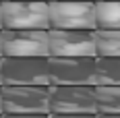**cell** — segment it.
Returning <instances> with one entry per match:
<instances>
[{
	"instance_id": "cell-3",
	"label": "cell",
	"mask_w": 120,
	"mask_h": 118,
	"mask_svg": "<svg viewBox=\"0 0 120 118\" xmlns=\"http://www.w3.org/2000/svg\"><path fill=\"white\" fill-rule=\"evenodd\" d=\"M2 85H50L46 56H2Z\"/></svg>"
},
{
	"instance_id": "cell-8",
	"label": "cell",
	"mask_w": 120,
	"mask_h": 118,
	"mask_svg": "<svg viewBox=\"0 0 120 118\" xmlns=\"http://www.w3.org/2000/svg\"><path fill=\"white\" fill-rule=\"evenodd\" d=\"M50 56H93L95 35L89 29H50Z\"/></svg>"
},
{
	"instance_id": "cell-13",
	"label": "cell",
	"mask_w": 120,
	"mask_h": 118,
	"mask_svg": "<svg viewBox=\"0 0 120 118\" xmlns=\"http://www.w3.org/2000/svg\"><path fill=\"white\" fill-rule=\"evenodd\" d=\"M50 118H97V114H50Z\"/></svg>"
},
{
	"instance_id": "cell-14",
	"label": "cell",
	"mask_w": 120,
	"mask_h": 118,
	"mask_svg": "<svg viewBox=\"0 0 120 118\" xmlns=\"http://www.w3.org/2000/svg\"><path fill=\"white\" fill-rule=\"evenodd\" d=\"M2 118H50V114H2Z\"/></svg>"
},
{
	"instance_id": "cell-10",
	"label": "cell",
	"mask_w": 120,
	"mask_h": 118,
	"mask_svg": "<svg viewBox=\"0 0 120 118\" xmlns=\"http://www.w3.org/2000/svg\"><path fill=\"white\" fill-rule=\"evenodd\" d=\"M97 29H120V0H95Z\"/></svg>"
},
{
	"instance_id": "cell-11",
	"label": "cell",
	"mask_w": 120,
	"mask_h": 118,
	"mask_svg": "<svg viewBox=\"0 0 120 118\" xmlns=\"http://www.w3.org/2000/svg\"><path fill=\"white\" fill-rule=\"evenodd\" d=\"M97 114H120V85H95Z\"/></svg>"
},
{
	"instance_id": "cell-20",
	"label": "cell",
	"mask_w": 120,
	"mask_h": 118,
	"mask_svg": "<svg viewBox=\"0 0 120 118\" xmlns=\"http://www.w3.org/2000/svg\"><path fill=\"white\" fill-rule=\"evenodd\" d=\"M0 118H2V114H0Z\"/></svg>"
},
{
	"instance_id": "cell-2",
	"label": "cell",
	"mask_w": 120,
	"mask_h": 118,
	"mask_svg": "<svg viewBox=\"0 0 120 118\" xmlns=\"http://www.w3.org/2000/svg\"><path fill=\"white\" fill-rule=\"evenodd\" d=\"M2 29H50V0H2Z\"/></svg>"
},
{
	"instance_id": "cell-6",
	"label": "cell",
	"mask_w": 120,
	"mask_h": 118,
	"mask_svg": "<svg viewBox=\"0 0 120 118\" xmlns=\"http://www.w3.org/2000/svg\"><path fill=\"white\" fill-rule=\"evenodd\" d=\"M50 85H95L93 56H50Z\"/></svg>"
},
{
	"instance_id": "cell-17",
	"label": "cell",
	"mask_w": 120,
	"mask_h": 118,
	"mask_svg": "<svg viewBox=\"0 0 120 118\" xmlns=\"http://www.w3.org/2000/svg\"><path fill=\"white\" fill-rule=\"evenodd\" d=\"M0 29H2V0H0Z\"/></svg>"
},
{
	"instance_id": "cell-19",
	"label": "cell",
	"mask_w": 120,
	"mask_h": 118,
	"mask_svg": "<svg viewBox=\"0 0 120 118\" xmlns=\"http://www.w3.org/2000/svg\"><path fill=\"white\" fill-rule=\"evenodd\" d=\"M0 114H2V95H0Z\"/></svg>"
},
{
	"instance_id": "cell-16",
	"label": "cell",
	"mask_w": 120,
	"mask_h": 118,
	"mask_svg": "<svg viewBox=\"0 0 120 118\" xmlns=\"http://www.w3.org/2000/svg\"><path fill=\"white\" fill-rule=\"evenodd\" d=\"M0 58H2V29H0Z\"/></svg>"
},
{
	"instance_id": "cell-5",
	"label": "cell",
	"mask_w": 120,
	"mask_h": 118,
	"mask_svg": "<svg viewBox=\"0 0 120 118\" xmlns=\"http://www.w3.org/2000/svg\"><path fill=\"white\" fill-rule=\"evenodd\" d=\"M50 114H97L95 85H50Z\"/></svg>"
},
{
	"instance_id": "cell-18",
	"label": "cell",
	"mask_w": 120,
	"mask_h": 118,
	"mask_svg": "<svg viewBox=\"0 0 120 118\" xmlns=\"http://www.w3.org/2000/svg\"><path fill=\"white\" fill-rule=\"evenodd\" d=\"M0 85H2V58H0Z\"/></svg>"
},
{
	"instance_id": "cell-12",
	"label": "cell",
	"mask_w": 120,
	"mask_h": 118,
	"mask_svg": "<svg viewBox=\"0 0 120 118\" xmlns=\"http://www.w3.org/2000/svg\"><path fill=\"white\" fill-rule=\"evenodd\" d=\"M97 56H120V29H95Z\"/></svg>"
},
{
	"instance_id": "cell-1",
	"label": "cell",
	"mask_w": 120,
	"mask_h": 118,
	"mask_svg": "<svg viewBox=\"0 0 120 118\" xmlns=\"http://www.w3.org/2000/svg\"><path fill=\"white\" fill-rule=\"evenodd\" d=\"M2 114H50V85H0Z\"/></svg>"
},
{
	"instance_id": "cell-9",
	"label": "cell",
	"mask_w": 120,
	"mask_h": 118,
	"mask_svg": "<svg viewBox=\"0 0 120 118\" xmlns=\"http://www.w3.org/2000/svg\"><path fill=\"white\" fill-rule=\"evenodd\" d=\"M95 85H120V56L95 58Z\"/></svg>"
},
{
	"instance_id": "cell-7",
	"label": "cell",
	"mask_w": 120,
	"mask_h": 118,
	"mask_svg": "<svg viewBox=\"0 0 120 118\" xmlns=\"http://www.w3.org/2000/svg\"><path fill=\"white\" fill-rule=\"evenodd\" d=\"M50 29H2V56L50 58Z\"/></svg>"
},
{
	"instance_id": "cell-4",
	"label": "cell",
	"mask_w": 120,
	"mask_h": 118,
	"mask_svg": "<svg viewBox=\"0 0 120 118\" xmlns=\"http://www.w3.org/2000/svg\"><path fill=\"white\" fill-rule=\"evenodd\" d=\"M50 29L95 31V0H50Z\"/></svg>"
},
{
	"instance_id": "cell-15",
	"label": "cell",
	"mask_w": 120,
	"mask_h": 118,
	"mask_svg": "<svg viewBox=\"0 0 120 118\" xmlns=\"http://www.w3.org/2000/svg\"><path fill=\"white\" fill-rule=\"evenodd\" d=\"M97 118H120V114H97Z\"/></svg>"
}]
</instances>
